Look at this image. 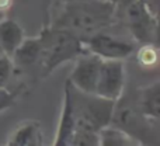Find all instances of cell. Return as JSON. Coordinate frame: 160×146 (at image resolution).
Returning a JSON list of instances; mask_svg holds the SVG:
<instances>
[{
	"mask_svg": "<svg viewBox=\"0 0 160 146\" xmlns=\"http://www.w3.org/2000/svg\"><path fill=\"white\" fill-rule=\"evenodd\" d=\"M115 10L114 0H66L51 27L69 31L84 42L111 24Z\"/></svg>",
	"mask_w": 160,
	"mask_h": 146,
	"instance_id": "1",
	"label": "cell"
},
{
	"mask_svg": "<svg viewBox=\"0 0 160 146\" xmlns=\"http://www.w3.org/2000/svg\"><path fill=\"white\" fill-rule=\"evenodd\" d=\"M65 94H68L72 105L73 132H97L111 122L115 101L102 98L96 94L80 91L69 80L65 83ZM70 135V136H72ZM69 145V143H68Z\"/></svg>",
	"mask_w": 160,
	"mask_h": 146,
	"instance_id": "2",
	"label": "cell"
},
{
	"mask_svg": "<svg viewBox=\"0 0 160 146\" xmlns=\"http://www.w3.org/2000/svg\"><path fill=\"white\" fill-rule=\"evenodd\" d=\"M39 41L41 56L38 63L41 65L44 76L51 74L59 65L75 61L79 55L87 52L82 39L62 28H44L39 34Z\"/></svg>",
	"mask_w": 160,
	"mask_h": 146,
	"instance_id": "3",
	"label": "cell"
},
{
	"mask_svg": "<svg viewBox=\"0 0 160 146\" xmlns=\"http://www.w3.org/2000/svg\"><path fill=\"white\" fill-rule=\"evenodd\" d=\"M125 86V65L118 59H102L94 94L107 100L121 98Z\"/></svg>",
	"mask_w": 160,
	"mask_h": 146,
	"instance_id": "4",
	"label": "cell"
},
{
	"mask_svg": "<svg viewBox=\"0 0 160 146\" xmlns=\"http://www.w3.org/2000/svg\"><path fill=\"white\" fill-rule=\"evenodd\" d=\"M86 49L101 59H118L124 61L132 55L135 51V45L132 42L122 38H117L102 31L91 35L84 41Z\"/></svg>",
	"mask_w": 160,
	"mask_h": 146,
	"instance_id": "5",
	"label": "cell"
},
{
	"mask_svg": "<svg viewBox=\"0 0 160 146\" xmlns=\"http://www.w3.org/2000/svg\"><path fill=\"white\" fill-rule=\"evenodd\" d=\"M127 20L131 33L138 41L152 44L158 31V17L150 13L142 0H131L127 8Z\"/></svg>",
	"mask_w": 160,
	"mask_h": 146,
	"instance_id": "6",
	"label": "cell"
},
{
	"mask_svg": "<svg viewBox=\"0 0 160 146\" xmlns=\"http://www.w3.org/2000/svg\"><path fill=\"white\" fill-rule=\"evenodd\" d=\"M150 121H153V119L145 117L136 107V104L115 101V107H114L112 118H111L110 124L121 128L122 131L129 133L132 138H135L139 142L143 141V133L145 131L149 129Z\"/></svg>",
	"mask_w": 160,
	"mask_h": 146,
	"instance_id": "7",
	"label": "cell"
},
{
	"mask_svg": "<svg viewBox=\"0 0 160 146\" xmlns=\"http://www.w3.org/2000/svg\"><path fill=\"white\" fill-rule=\"evenodd\" d=\"M101 62L102 59L100 56L94 55L88 51L82 53L75 59V66H73V70L70 76L68 77V80L78 90L94 94Z\"/></svg>",
	"mask_w": 160,
	"mask_h": 146,
	"instance_id": "8",
	"label": "cell"
},
{
	"mask_svg": "<svg viewBox=\"0 0 160 146\" xmlns=\"http://www.w3.org/2000/svg\"><path fill=\"white\" fill-rule=\"evenodd\" d=\"M44 143L42 129L38 121L27 119L16 127L10 135L7 143L8 146H41Z\"/></svg>",
	"mask_w": 160,
	"mask_h": 146,
	"instance_id": "9",
	"label": "cell"
},
{
	"mask_svg": "<svg viewBox=\"0 0 160 146\" xmlns=\"http://www.w3.org/2000/svg\"><path fill=\"white\" fill-rule=\"evenodd\" d=\"M136 107L149 119L159 121L160 118V83L159 82H155L139 90Z\"/></svg>",
	"mask_w": 160,
	"mask_h": 146,
	"instance_id": "10",
	"label": "cell"
},
{
	"mask_svg": "<svg viewBox=\"0 0 160 146\" xmlns=\"http://www.w3.org/2000/svg\"><path fill=\"white\" fill-rule=\"evenodd\" d=\"M24 30L14 18L0 20V49L11 58L16 48L24 39Z\"/></svg>",
	"mask_w": 160,
	"mask_h": 146,
	"instance_id": "11",
	"label": "cell"
},
{
	"mask_svg": "<svg viewBox=\"0 0 160 146\" xmlns=\"http://www.w3.org/2000/svg\"><path fill=\"white\" fill-rule=\"evenodd\" d=\"M41 56V41L39 37L32 38H24L21 44L16 48V51L11 55V61L14 63V68H30L32 65L38 63Z\"/></svg>",
	"mask_w": 160,
	"mask_h": 146,
	"instance_id": "12",
	"label": "cell"
},
{
	"mask_svg": "<svg viewBox=\"0 0 160 146\" xmlns=\"http://www.w3.org/2000/svg\"><path fill=\"white\" fill-rule=\"evenodd\" d=\"M98 139L100 146H133L139 143L129 133L112 124H108L98 131Z\"/></svg>",
	"mask_w": 160,
	"mask_h": 146,
	"instance_id": "13",
	"label": "cell"
},
{
	"mask_svg": "<svg viewBox=\"0 0 160 146\" xmlns=\"http://www.w3.org/2000/svg\"><path fill=\"white\" fill-rule=\"evenodd\" d=\"M158 59H159L158 49L152 44L143 45L138 52V61L142 66H146V68L156 66L158 65Z\"/></svg>",
	"mask_w": 160,
	"mask_h": 146,
	"instance_id": "14",
	"label": "cell"
},
{
	"mask_svg": "<svg viewBox=\"0 0 160 146\" xmlns=\"http://www.w3.org/2000/svg\"><path fill=\"white\" fill-rule=\"evenodd\" d=\"M14 70V63L11 58L6 53H0V88L6 87Z\"/></svg>",
	"mask_w": 160,
	"mask_h": 146,
	"instance_id": "15",
	"label": "cell"
},
{
	"mask_svg": "<svg viewBox=\"0 0 160 146\" xmlns=\"http://www.w3.org/2000/svg\"><path fill=\"white\" fill-rule=\"evenodd\" d=\"M18 96H20V90L8 91L6 87L0 88V113L7 110L8 107H11V105L16 103Z\"/></svg>",
	"mask_w": 160,
	"mask_h": 146,
	"instance_id": "16",
	"label": "cell"
},
{
	"mask_svg": "<svg viewBox=\"0 0 160 146\" xmlns=\"http://www.w3.org/2000/svg\"><path fill=\"white\" fill-rule=\"evenodd\" d=\"M13 2L14 0H0V13L7 11L8 8L13 6Z\"/></svg>",
	"mask_w": 160,
	"mask_h": 146,
	"instance_id": "17",
	"label": "cell"
},
{
	"mask_svg": "<svg viewBox=\"0 0 160 146\" xmlns=\"http://www.w3.org/2000/svg\"><path fill=\"white\" fill-rule=\"evenodd\" d=\"M2 52H3V51H2V49H0V53H2ZM3 53H4V52H3Z\"/></svg>",
	"mask_w": 160,
	"mask_h": 146,
	"instance_id": "18",
	"label": "cell"
}]
</instances>
